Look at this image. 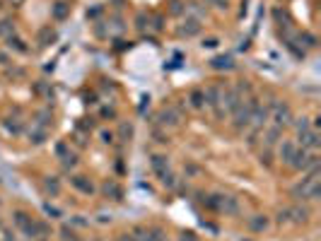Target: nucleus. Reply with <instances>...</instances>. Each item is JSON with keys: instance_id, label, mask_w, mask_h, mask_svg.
<instances>
[{"instance_id": "nucleus-14", "label": "nucleus", "mask_w": 321, "mask_h": 241, "mask_svg": "<svg viewBox=\"0 0 321 241\" xmlns=\"http://www.w3.org/2000/svg\"><path fill=\"white\" fill-rule=\"evenodd\" d=\"M186 101H188V106H191L193 111H203V109H205V92H203L200 87H193L191 92H188Z\"/></svg>"}, {"instance_id": "nucleus-12", "label": "nucleus", "mask_w": 321, "mask_h": 241, "mask_svg": "<svg viewBox=\"0 0 321 241\" xmlns=\"http://www.w3.org/2000/svg\"><path fill=\"white\" fill-rule=\"evenodd\" d=\"M295 150H297V143H295V140H280V143H278V159H280L283 164L290 166V159H292Z\"/></svg>"}, {"instance_id": "nucleus-5", "label": "nucleus", "mask_w": 321, "mask_h": 241, "mask_svg": "<svg viewBox=\"0 0 321 241\" xmlns=\"http://www.w3.org/2000/svg\"><path fill=\"white\" fill-rule=\"evenodd\" d=\"M288 215H290V222L292 224H307L311 219V210L307 203H295L288 208Z\"/></svg>"}, {"instance_id": "nucleus-37", "label": "nucleus", "mask_w": 321, "mask_h": 241, "mask_svg": "<svg viewBox=\"0 0 321 241\" xmlns=\"http://www.w3.org/2000/svg\"><path fill=\"white\" fill-rule=\"evenodd\" d=\"M111 24H114V32H116V34H121L123 27H126V24H123V17H121V15H114V17H111Z\"/></svg>"}, {"instance_id": "nucleus-8", "label": "nucleus", "mask_w": 321, "mask_h": 241, "mask_svg": "<svg viewBox=\"0 0 321 241\" xmlns=\"http://www.w3.org/2000/svg\"><path fill=\"white\" fill-rule=\"evenodd\" d=\"M70 186L75 188V191H80L82 196H92V193L97 191V186H94V181H92L89 176H85V174H75V176H70Z\"/></svg>"}, {"instance_id": "nucleus-17", "label": "nucleus", "mask_w": 321, "mask_h": 241, "mask_svg": "<svg viewBox=\"0 0 321 241\" xmlns=\"http://www.w3.org/2000/svg\"><path fill=\"white\" fill-rule=\"evenodd\" d=\"M210 68L212 70H234V58L232 55H227V53H222V55H215L210 61Z\"/></svg>"}, {"instance_id": "nucleus-43", "label": "nucleus", "mask_w": 321, "mask_h": 241, "mask_svg": "<svg viewBox=\"0 0 321 241\" xmlns=\"http://www.w3.org/2000/svg\"><path fill=\"white\" fill-rule=\"evenodd\" d=\"M101 118H116V111L109 109V106H104V109H101Z\"/></svg>"}, {"instance_id": "nucleus-10", "label": "nucleus", "mask_w": 321, "mask_h": 241, "mask_svg": "<svg viewBox=\"0 0 321 241\" xmlns=\"http://www.w3.org/2000/svg\"><path fill=\"white\" fill-rule=\"evenodd\" d=\"M246 227L249 231H254V234H263V231L271 229V217L268 215H251V217H246Z\"/></svg>"}, {"instance_id": "nucleus-19", "label": "nucleus", "mask_w": 321, "mask_h": 241, "mask_svg": "<svg viewBox=\"0 0 321 241\" xmlns=\"http://www.w3.org/2000/svg\"><path fill=\"white\" fill-rule=\"evenodd\" d=\"M150 166H152V171L159 176L162 171L169 169V157H167V154H152V157H150Z\"/></svg>"}, {"instance_id": "nucleus-15", "label": "nucleus", "mask_w": 321, "mask_h": 241, "mask_svg": "<svg viewBox=\"0 0 321 241\" xmlns=\"http://www.w3.org/2000/svg\"><path fill=\"white\" fill-rule=\"evenodd\" d=\"M68 15H70V5L66 0H56L51 5V20L54 22H63V20H68Z\"/></svg>"}, {"instance_id": "nucleus-48", "label": "nucleus", "mask_w": 321, "mask_h": 241, "mask_svg": "<svg viewBox=\"0 0 321 241\" xmlns=\"http://www.w3.org/2000/svg\"><path fill=\"white\" fill-rule=\"evenodd\" d=\"M8 63H10V61H8V58H5V55L0 53V66H8Z\"/></svg>"}, {"instance_id": "nucleus-47", "label": "nucleus", "mask_w": 321, "mask_h": 241, "mask_svg": "<svg viewBox=\"0 0 321 241\" xmlns=\"http://www.w3.org/2000/svg\"><path fill=\"white\" fill-rule=\"evenodd\" d=\"M8 3H10V5H12V8H17V5H22V3H24V0H8Z\"/></svg>"}, {"instance_id": "nucleus-26", "label": "nucleus", "mask_w": 321, "mask_h": 241, "mask_svg": "<svg viewBox=\"0 0 321 241\" xmlns=\"http://www.w3.org/2000/svg\"><path fill=\"white\" fill-rule=\"evenodd\" d=\"M159 181H162L167 188H177V176L172 174V169L162 171V174H159Z\"/></svg>"}, {"instance_id": "nucleus-45", "label": "nucleus", "mask_w": 321, "mask_h": 241, "mask_svg": "<svg viewBox=\"0 0 321 241\" xmlns=\"http://www.w3.org/2000/svg\"><path fill=\"white\" fill-rule=\"evenodd\" d=\"M246 5H249V0H242V10H239V17H244V15H246V10H249Z\"/></svg>"}, {"instance_id": "nucleus-32", "label": "nucleus", "mask_w": 321, "mask_h": 241, "mask_svg": "<svg viewBox=\"0 0 321 241\" xmlns=\"http://www.w3.org/2000/svg\"><path fill=\"white\" fill-rule=\"evenodd\" d=\"M258 157H261V164L263 166H273V150L263 147V150L258 152Z\"/></svg>"}, {"instance_id": "nucleus-31", "label": "nucleus", "mask_w": 321, "mask_h": 241, "mask_svg": "<svg viewBox=\"0 0 321 241\" xmlns=\"http://www.w3.org/2000/svg\"><path fill=\"white\" fill-rule=\"evenodd\" d=\"M150 241H167V231L162 227H150Z\"/></svg>"}, {"instance_id": "nucleus-9", "label": "nucleus", "mask_w": 321, "mask_h": 241, "mask_svg": "<svg viewBox=\"0 0 321 241\" xmlns=\"http://www.w3.org/2000/svg\"><path fill=\"white\" fill-rule=\"evenodd\" d=\"M200 29H203V24H200L198 17H186L184 22L179 24L177 34L181 36V39H191V36H196V34H200Z\"/></svg>"}, {"instance_id": "nucleus-20", "label": "nucleus", "mask_w": 321, "mask_h": 241, "mask_svg": "<svg viewBox=\"0 0 321 241\" xmlns=\"http://www.w3.org/2000/svg\"><path fill=\"white\" fill-rule=\"evenodd\" d=\"M44 191H46V196L58 198L61 196V181H58L56 176H46L44 178Z\"/></svg>"}, {"instance_id": "nucleus-18", "label": "nucleus", "mask_w": 321, "mask_h": 241, "mask_svg": "<svg viewBox=\"0 0 321 241\" xmlns=\"http://www.w3.org/2000/svg\"><path fill=\"white\" fill-rule=\"evenodd\" d=\"M116 138H119L123 145L131 143V138H133V123H131V120H119V131H116Z\"/></svg>"}, {"instance_id": "nucleus-36", "label": "nucleus", "mask_w": 321, "mask_h": 241, "mask_svg": "<svg viewBox=\"0 0 321 241\" xmlns=\"http://www.w3.org/2000/svg\"><path fill=\"white\" fill-rule=\"evenodd\" d=\"M73 239H75V231L70 229L68 224H63L61 227V241H73Z\"/></svg>"}, {"instance_id": "nucleus-28", "label": "nucleus", "mask_w": 321, "mask_h": 241, "mask_svg": "<svg viewBox=\"0 0 321 241\" xmlns=\"http://www.w3.org/2000/svg\"><path fill=\"white\" fill-rule=\"evenodd\" d=\"M46 236H51V227L44 219H36V239H46Z\"/></svg>"}, {"instance_id": "nucleus-44", "label": "nucleus", "mask_w": 321, "mask_h": 241, "mask_svg": "<svg viewBox=\"0 0 321 241\" xmlns=\"http://www.w3.org/2000/svg\"><path fill=\"white\" fill-rule=\"evenodd\" d=\"M119 241H135V239H133V234H131V231H126V234L119 236Z\"/></svg>"}, {"instance_id": "nucleus-21", "label": "nucleus", "mask_w": 321, "mask_h": 241, "mask_svg": "<svg viewBox=\"0 0 321 241\" xmlns=\"http://www.w3.org/2000/svg\"><path fill=\"white\" fill-rule=\"evenodd\" d=\"M51 123H54V113H51V109L36 111V126H39V128H46V131H48Z\"/></svg>"}, {"instance_id": "nucleus-24", "label": "nucleus", "mask_w": 321, "mask_h": 241, "mask_svg": "<svg viewBox=\"0 0 321 241\" xmlns=\"http://www.w3.org/2000/svg\"><path fill=\"white\" fill-rule=\"evenodd\" d=\"M147 27H150V15H147L145 10H140L138 15H135V29L143 34L145 29H147Z\"/></svg>"}, {"instance_id": "nucleus-13", "label": "nucleus", "mask_w": 321, "mask_h": 241, "mask_svg": "<svg viewBox=\"0 0 321 241\" xmlns=\"http://www.w3.org/2000/svg\"><path fill=\"white\" fill-rule=\"evenodd\" d=\"M5 46H8V48H10L12 53H29V46H27V41H24L22 36H20V34L15 32V34H10V36H8V39H5Z\"/></svg>"}, {"instance_id": "nucleus-46", "label": "nucleus", "mask_w": 321, "mask_h": 241, "mask_svg": "<svg viewBox=\"0 0 321 241\" xmlns=\"http://www.w3.org/2000/svg\"><path fill=\"white\" fill-rule=\"evenodd\" d=\"M97 15H101V8H94L92 12H87V17H97Z\"/></svg>"}, {"instance_id": "nucleus-4", "label": "nucleus", "mask_w": 321, "mask_h": 241, "mask_svg": "<svg viewBox=\"0 0 321 241\" xmlns=\"http://www.w3.org/2000/svg\"><path fill=\"white\" fill-rule=\"evenodd\" d=\"M181 120H184V113H181V109L179 106H165V109H159L157 111V116H155V123H157V128H177V126H181Z\"/></svg>"}, {"instance_id": "nucleus-33", "label": "nucleus", "mask_w": 321, "mask_h": 241, "mask_svg": "<svg viewBox=\"0 0 321 241\" xmlns=\"http://www.w3.org/2000/svg\"><path fill=\"white\" fill-rule=\"evenodd\" d=\"M169 5H172V8H169V12H172V15H184V12H186V5H184L181 0H172Z\"/></svg>"}, {"instance_id": "nucleus-42", "label": "nucleus", "mask_w": 321, "mask_h": 241, "mask_svg": "<svg viewBox=\"0 0 321 241\" xmlns=\"http://www.w3.org/2000/svg\"><path fill=\"white\" fill-rule=\"evenodd\" d=\"M218 44H220V41H218V39H215V36H210V39H203V48H218Z\"/></svg>"}, {"instance_id": "nucleus-41", "label": "nucleus", "mask_w": 321, "mask_h": 241, "mask_svg": "<svg viewBox=\"0 0 321 241\" xmlns=\"http://www.w3.org/2000/svg\"><path fill=\"white\" fill-rule=\"evenodd\" d=\"M179 241H200V236H196L193 231H181V234H179Z\"/></svg>"}, {"instance_id": "nucleus-16", "label": "nucleus", "mask_w": 321, "mask_h": 241, "mask_svg": "<svg viewBox=\"0 0 321 241\" xmlns=\"http://www.w3.org/2000/svg\"><path fill=\"white\" fill-rule=\"evenodd\" d=\"M56 39H58V34H56V29H51V24H46V27H41V29H39V36H36V44H39L41 48H44V46H51V44H54Z\"/></svg>"}, {"instance_id": "nucleus-22", "label": "nucleus", "mask_w": 321, "mask_h": 241, "mask_svg": "<svg viewBox=\"0 0 321 241\" xmlns=\"http://www.w3.org/2000/svg\"><path fill=\"white\" fill-rule=\"evenodd\" d=\"M10 34H15V22H12V17H3L0 20V39H8Z\"/></svg>"}, {"instance_id": "nucleus-3", "label": "nucleus", "mask_w": 321, "mask_h": 241, "mask_svg": "<svg viewBox=\"0 0 321 241\" xmlns=\"http://www.w3.org/2000/svg\"><path fill=\"white\" fill-rule=\"evenodd\" d=\"M311 166H319L316 152H309V150H304V147L297 145V150H295L292 159H290V169L292 171H309Z\"/></svg>"}, {"instance_id": "nucleus-11", "label": "nucleus", "mask_w": 321, "mask_h": 241, "mask_svg": "<svg viewBox=\"0 0 321 241\" xmlns=\"http://www.w3.org/2000/svg\"><path fill=\"white\" fill-rule=\"evenodd\" d=\"M101 193H104V198H109L114 203H121L123 200V188H121V184L114 181V178H106V181L101 184Z\"/></svg>"}, {"instance_id": "nucleus-6", "label": "nucleus", "mask_w": 321, "mask_h": 241, "mask_svg": "<svg viewBox=\"0 0 321 241\" xmlns=\"http://www.w3.org/2000/svg\"><path fill=\"white\" fill-rule=\"evenodd\" d=\"M297 143H299V147H304V150H309V152H316V150L321 147L319 131H314V128H309V131L299 133V135H297Z\"/></svg>"}, {"instance_id": "nucleus-7", "label": "nucleus", "mask_w": 321, "mask_h": 241, "mask_svg": "<svg viewBox=\"0 0 321 241\" xmlns=\"http://www.w3.org/2000/svg\"><path fill=\"white\" fill-rule=\"evenodd\" d=\"M280 140H283V128H278V126H273V123L261 131V143H263V147H268V150L278 147Z\"/></svg>"}, {"instance_id": "nucleus-40", "label": "nucleus", "mask_w": 321, "mask_h": 241, "mask_svg": "<svg viewBox=\"0 0 321 241\" xmlns=\"http://www.w3.org/2000/svg\"><path fill=\"white\" fill-rule=\"evenodd\" d=\"M99 138H101V143L104 145H114V138H116V135H114L111 131H99Z\"/></svg>"}, {"instance_id": "nucleus-2", "label": "nucleus", "mask_w": 321, "mask_h": 241, "mask_svg": "<svg viewBox=\"0 0 321 241\" xmlns=\"http://www.w3.org/2000/svg\"><path fill=\"white\" fill-rule=\"evenodd\" d=\"M266 106H268V111H271L273 126H278V128H290V126H292L295 113H292V109H290V104L280 101V99H273V101H268Z\"/></svg>"}, {"instance_id": "nucleus-23", "label": "nucleus", "mask_w": 321, "mask_h": 241, "mask_svg": "<svg viewBox=\"0 0 321 241\" xmlns=\"http://www.w3.org/2000/svg\"><path fill=\"white\" fill-rule=\"evenodd\" d=\"M46 135H48V131L46 128H39V126H34L32 131H29V140H32L34 145H41L46 140Z\"/></svg>"}, {"instance_id": "nucleus-27", "label": "nucleus", "mask_w": 321, "mask_h": 241, "mask_svg": "<svg viewBox=\"0 0 321 241\" xmlns=\"http://www.w3.org/2000/svg\"><path fill=\"white\" fill-rule=\"evenodd\" d=\"M70 152H73V150H70V143H66V140H61V143L56 145V157H58L61 162H63Z\"/></svg>"}, {"instance_id": "nucleus-39", "label": "nucleus", "mask_w": 321, "mask_h": 241, "mask_svg": "<svg viewBox=\"0 0 321 241\" xmlns=\"http://www.w3.org/2000/svg\"><path fill=\"white\" fill-rule=\"evenodd\" d=\"M278 224H290V215H288V208H283V210H278V219H276Z\"/></svg>"}, {"instance_id": "nucleus-49", "label": "nucleus", "mask_w": 321, "mask_h": 241, "mask_svg": "<svg viewBox=\"0 0 321 241\" xmlns=\"http://www.w3.org/2000/svg\"><path fill=\"white\" fill-rule=\"evenodd\" d=\"M73 241H82V239H78V236H75V239H73Z\"/></svg>"}, {"instance_id": "nucleus-50", "label": "nucleus", "mask_w": 321, "mask_h": 241, "mask_svg": "<svg viewBox=\"0 0 321 241\" xmlns=\"http://www.w3.org/2000/svg\"><path fill=\"white\" fill-rule=\"evenodd\" d=\"M92 241H104V239H92Z\"/></svg>"}, {"instance_id": "nucleus-35", "label": "nucleus", "mask_w": 321, "mask_h": 241, "mask_svg": "<svg viewBox=\"0 0 321 241\" xmlns=\"http://www.w3.org/2000/svg\"><path fill=\"white\" fill-rule=\"evenodd\" d=\"M44 210H46V215H48V217H51V219L63 217V212H61V210H58V208H54L51 203H46V205H44Z\"/></svg>"}, {"instance_id": "nucleus-38", "label": "nucleus", "mask_w": 321, "mask_h": 241, "mask_svg": "<svg viewBox=\"0 0 321 241\" xmlns=\"http://www.w3.org/2000/svg\"><path fill=\"white\" fill-rule=\"evenodd\" d=\"M208 3H210V5H215V8H218L220 12H227V10H230V0H208Z\"/></svg>"}, {"instance_id": "nucleus-29", "label": "nucleus", "mask_w": 321, "mask_h": 241, "mask_svg": "<svg viewBox=\"0 0 321 241\" xmlns=\"http://www.w3.org/2000/svg\"><path fill=\"white\" fill-rule=\"evenodd\" d=\"M150 27L155 32H162L165 29V15H150Z\"/></svg>"}, {"instance_id": "nucleus-30", "label": "nucleus", "mask_w": 321, "mask_h": 241, "mask_svg": "<svg viewBox=\"0 0 321 241\" xmlns=\"http://www.w3.org/2000/svg\"><path fill=\"white\" fill-rule=\"evenodd\" d=\"M299 41L307 46V48H316V36H314V34H309V32L299 34Z\"/></svg>"}, {"instance_id": "nucleus-25", "label": "nucleus", "mask_w": 321, "mask_h": 241, "mask_svg": "<svg viewBox=\"0 0 321 241\" xmlns=\"http://www.w3.org/2000/svg\"><path fill=\"white\" fill-rule=\"evenodd\" d=\"M135 241H150V227H143V224H135L133 229H131Z\"/></svg>"}, {"instance_id": "nucleus-1", "label": "nucleus", "mask_w": 321, "mask_h": 241, "mask_svg": "<svg viewBox=\"0 0 321 241\" xmlns=\"http://www.w3.org/2000/svg\"><path fill=\"white\" fill-rule=\"evenodd\" d=\"M256 104H258V99L251 94V97H246L244 101H239V106L232 111V128L234 133H239L242 135L244 131H249V120H251V109H254Z\"/></svg>"}, {"instance_id": "nucleus-34", "label": "nucleus", "mask_w": 321, "mask_h": 241, "mask_svg": "<svg viewBox=\"0 0 321 241\" xmlns=\"http://www.w3.org/2000/svg\"><path fill=\"white\" fill-rule=\"evenodd\" d=\"M61 164H63V169H73V166H78V154L70 152V154L66 157V159L61 162Z\"/></svg>"}]
</instances>
